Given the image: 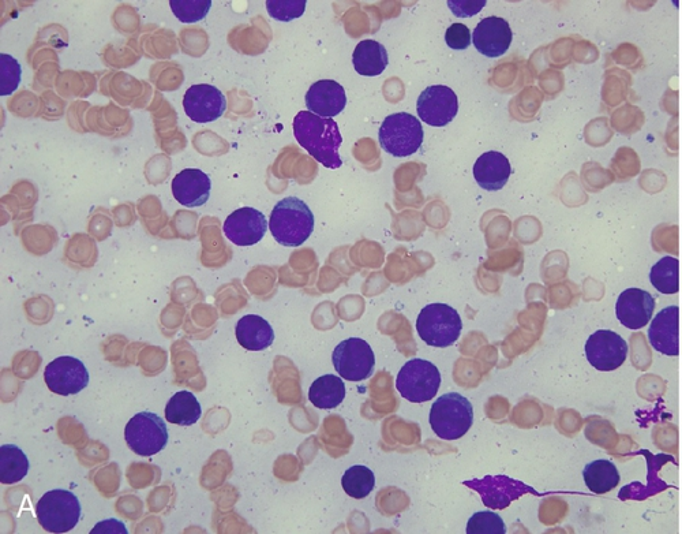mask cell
Listing matches in <instances>:
<instances>
[{
    "label": "cell",
    "instance_id": "obj_10",
    "mask_svg": "<svg viewBox=\"0 0 682 534\" xmlns=\"http://www.w3.org/2000/svg\"><path fill=\"white\" fill-rule=\"evenodd\" d=\"M464 485L477 491L481 495L483 504H485L487 509L492 510L508 509L512 502L526 494L542 496L530 485L511 479V477L504 476V474L464 481Z\"/></svg>",
    "mask_w": 682,
    "mask_h": 534
},
{
    "label": "cell",
    "instance_id": "obj_16",
    "mask_svg": "<svg viewBox=\"0 0 682 534\" xmlns=\"http://www.w3.org/2000/svg\"><path fill=\"white\" fill-rule=\"evenodd\" d=\"M655 300L646 290L622 291L616 302V315L622 326L629 330H642L654 315Z\"/></svg>",
    "mask_w": 682,
    "mask_h": 534
},
{
    "label": "cell",
    "instance_id": "obj_27",
    "mask_svg": "<svg viewBox=\"0 0 682 534\" xmlns=\"http://www.w3.org/2000/svg\"><path fill=\"white\" fill-rule=\"evenodd\" d=\"M29 472V459L24 451L14 444L0 447V483L11 485L20 483Z\"/></svg>",
    "mask_w": 682,
    "mask_h": 534
},
{
    "label": "cell",
    "instance_id": "obj_18",
    "mask_svg": "<svg viewBox=\"0 0 682 534\" xmlns=\"http://www.w3.org/2000/svg\"><path fill=\"white\" fill-rule=\"evenodd\" d=\"M211 190V178L198 168H186L172 181L174 199L186 208L202 207L209 200Z\"/></svg>",
    "mask_w": 682,
    "mask_h": 534
},
{
    "label": "cell",
    "instance_id": "obj_11",
    "mask_svg": "<svg viewBox=\"0 0 682 534\" xmlns=\"http://www.w3.org/2000/svg\"><path fill=\"white\" fill-rule=\"evenodd\" d=\"M629 346L627 341L610 330H599L588 338L586 357L592 368L601 372H612L627 361Z\"/></svg>",
    "mask_w": 682,
    "mask_h": 534
},
{
    "label": "cell",
    "instance_id": "obj_12",
    "mask_svg": "<svg viewBox=\"0 0 682 534\" xmlns=\"http://www.w3.org/2000/svg\"><path fill=\"white\" fill-rule=\"evenodd\" d=\"M89 379L91 376L84 362L70 356L56 358L47 365L44 371L47 387L51 392L62 397L81 392L88 387Z\"/></svg>",
    "mask_w": 682,
    "mask_h": 534
},
{
    "label": "cell",
    "instance_id": "obj_7",
    "mask_svg": "<svg viewBox=\"0 0 682 534\" xmlns=\"http://www.w3.org/2000/svg\"><path fill=\"white\" fill-rule=\"evenodd\" d=\"M441 382V373L433 362L414 358L400 369L396 388L408 402L425 403L436 398Z\"/></svg>",
    "mask_w": 682,
    "mask_h": 534
},
{
    "label": "cell",
    "instance_id": "obj_31",
    "mask_svg": "<svg viewBox=\"0 0 682 534\" xmlns=\"http://www.w3.org/2000/svg\"><path fill=\"white\" fill-rule=\"evenodd\" d=\"M467 534H505L507 526L494 511H481L472 515L467 524Z\"/></svg>",
    "mask_w": 682,
    "mask_h": 534
},
{
    "label": "cell",
    "instance_id": "obj_30",
    "mask_svg": "<svg viewBox=\"0 0 682 534\" xmlns=\"http://www.w3.org/2000/svg\"><path fill=\"white\" fill-rule=\"evenodd\" d=\"M172 13L183 24H194L204 20L211 10V0H171Z\"/></svg>",
    "mask_w": 682,
    "mask_h": 534
},
{
    "label": "cell",
    "instance_id": "obj_20",
    "mask_svg": "<svg viewBox=\"0 0 682 534\" xmlns=\"http://www.w3.org/2000/svg\"><path fill=\"white\" fill-rule=\"evenodd\" d=\"M475 181L487 192H497L508 184L511 177V163L504 153L490 151L479 156L472 168Z\"/></svg>",
    "mask_w": 682,
    "mask_h": 534
},
{
    "label": "cell",
    "instance_id": "obj_23",
    "mask_svg": "<svg viewBox=\"0 0 682 534\" xmlns=\"http://www.w3.org/2000/svg\"><path fill=\"white\" fill-rule=\"evenodd\" d=\"M355 72L366 77H377L387 69L388 51L376 40H363L352 54Z\"/></svg>",
    "mask_w": 682,
    "mask_h": 534
},
{
    "label": "cell",
    "instance_id": "obj_13",
    "mask_svg": "<svg viewBox=\"0 0 682 534\" xmlns=\"http://www.w3.org/2000/svg\"><path fill=\"white\" fill-rule=\"evenodd\" d=\"M419 119L433 128H444L455 119L459 111V99L451 88L433 85L418 97Z\"/></svg>",
    "mask_w": 682,
    "mask_h": 534
},
{
    "label": "cell",
    "instance_id": "obj_22",
    "mask_svg": "<svg viewBox=\"0 0 682 534\" xmlns=\"http://www.w3.org/2000/svg\"><path fill=\"white\" fill-rule=\"evenodd\" d=\"M236 339L243 349L262 351L275 342V331L271 324L258 315L243 316L235 328Z\"/></svg>",
    "mask_w": 682,
    "mask_h": 534
},
{
    "label": "cell",
    "instance_id": "obj_4",
    "mask_svg": "<svg viewBox=\"0 0 682 534\" xmlns=\"http://www.w3.org/2000/svg\"><path fill=\"white\" fill-rule=\"evenodd\" d=\"M423 137L422 123L408 112L389 115L378 132L381 148L395 158H407L417 153L422 147Z\"/></svg>",
    "mask_w": 682,
    "mask_h": 534
},
{
    "label": "cell",
    "instance_id": "obj_2",
    "mask_svg": "<svg viewBox=\"0 0 682 534\" xmlns=\"http://www.w3.org/2000/svg\"><path fill=\"white\" fill-rule=\"evenodd\" d=\"M269 230L281 246L298 248L313 234V212L305 201L298 197H287L272 209Z\"/></svg>",
    "mask_w": 682,
    "mask_h": 534
},
{
    "label": "cell",
    "instance_id": "obj_36",
    "mask_svg": "<svg viewBox=\"0 0 682 534\" xmlns=\"http://www.w3.org/2000/svg\"><path fill=\"white\" fill-rule=\"evenodd\" d=\"M92 534L96 533H122L127 534L126 526L116 519H108V521L101 522V524L93 528Z\"/></svg>",
    "mask_w": 682,
    "mask_h": 534
},
{
    "label": "cell",
    "instance_id": "obj_1",
    "mask_svg": "<svg viewBox=\"0 0 682 534\" xmlns=\"http://www.w3.org/2000/svg\"><path fill=\"white\" fill-rule=\"evenodd\" d=\"M294 136L322 166L337 170L343 164L339 153L343 137L332 118H321L310 111L298 112L294 118Z\"/></svg>",
    "mask_w": 682,
    "mask_h": 534
},
{
    "label": "cell",
    "instance_id": "obj_21",
    "mask_svg": "<svg viewBox=\"0 0 682 534\" xmlns=\"http://www.w3.org/2000/svg\"><path fill=\"white\" fill-rule=\"evenodd\" d=\"M648 339L658 353L678 356V306H667L654 317L648 328Z\"/></svg>",
    "mask_w": 682,
    "mask_h": 534
},
{
    "label": "cell",
    "instance_id": "obj_6",
    "mask_svg": "<svg viewBox=\"0 0 682 534\" xmlns=\"http://www.w3.org/2000/svg\"><path fill=\"white\" fill-rule=\"evenodd\" d=\"M37 521L50 533H67L81 519V503L73 492L54 489L47 492L36 506Z\"/></svg>",
    "mask_w": 682,
    "mask_h": 534
},
{
    "label": "cell",
    "instance_id": "obj_15",
    "mask_svg": "<svg viewBox=\"0 0 682 534\" xmlns=\"http://www.w3.org/2000/svg\"><path fill=\"white\" fill-rule=\"evenodd\" d=\"M269 223L258 209H236L224 222L223 231L236 246H253L265 237Z\"/></svg>",
    "mask_w": 682,
    "mask_h": 534
},
{
    "label": "cell",
    "instance_id": "obj_24",
    "mask_svg": "<svg viewBox=\"0 0 682 534\" xmlns=\"http://www.w3.org/2000/svg\"><path fill=\"white\" fill-rule=\"evenodd\" d=\"M344 398H346V384L339 376L324 375L318 377L309 388V401L318 409H336L343 403Z\"/></svg>",
    "mask_w": 682,
    "mask_h": 534
},
{
    "label": "cell",
    "instance_id": "obj_25",
    "mask_svg": "<svg viewBox=\"0 0 682 534\" xmlns=\"http://www.w3.org/2000/svg\"><path fill=\"white\" fill-rule=\"evenodd\" d=\"M202 416V407L196 395L189 391L176 392L166 406V418L168 423L190 427L197 424Z\"/></svg>",
    "mask_w": 682,
    "mask_h": 534
},
{
    "label": "cell",
    "instance_id": "obj_8",
    "mask_svg": "<svg viewBox=\"0 0 682 534\" xmlns=\"http://www.w3.org/2000/svg\"><path fill=\"white\" fill-rule=\"evenodd\" d=\"M127 446L140 457H152L167 447L168 429L166 421L155 413L136 414L125 428Z\"/></svg>",
    "mask_w": 682,
    "mask_h": 534
},
{
    "label": "cell",
    "instance_id": "obj_26",
    "mask_svg": "<svg viewBox=\"0 0 682 534\" xmlns=\"http://www.w3.org/2000/svg\"><path fill=\"white\" fill-rule=\"evenodd\" d=\"M583 479L588 489L594 494L603 495L613 491L620 484V473L617 466L607 459H597L588 463L583 470Z\"/></svg>",
    "mask_w": 682,
    "mask_h": 534
},
{
    "label": "cell",
    "instance_id": "obj_3",
    "mask_svg": "<svg viewBox=\"0 0 682 534\" xmlns=\"http://www.w3.org/2000/svg\"><path fill=\"white\" fill-rule=\"evenodd\" d=\"M430 427L442 440H459L474 423V407L462 394L441 395L430 409Z\"/></svg>",
    "mask_w": 682,
    "mask_h": 534
},
{
    "label": "cell",
    "instance_id": "obj_33",
    "mask_svg": "<svg viewBox=\"0 0 682 534\" xmlns=\"http://www.w3.org/2000/svg\"><path fill=\"white\" fill-rule=\"evenodd\" d=\"M266 10L273 20L290 22L305 13L306 0H266Z\"/></svg>",
    "mask_w": 682,
    "mask_h": 534
},
{
    "label": "cell",
    "instance_id": "obj_17",
    "mask_svg": "<svg viewBox=\"0 0 682 534\" xmlns=\"http://www.w3.org/2000/svg\"><path fill=\"white\" fill-rule=\"evenodd\" d=\"M513 33L509 22L500 17L483 18L475 28L472 41L482 55L498 58L511 47Z\"/></svg>",
    "mask_w": 682,
    "mask_h": 534
},
{
    "label": "cell",
    "instance_id": "obj_9",
    "mask_svg": "<svg viewBox=\"0 0 682 534\" xmlns=\"http://www.w3.org/2000/svg\"><path fill=\"white\" fill-rule=\"evenodd\" d=\"M333 365L341 379L362 382L369 379L376 368V356L369 343L361 338H350L339 343L332 354Z\"/></svg>",
    "mask_w": 682,
    "mask_h": 534
},
{
    "label": "cell",
    "instance_id": "obj_14",
    "mask_svg": "<svg viewBox=\"0 0 682 534\" xmlns=\"http://www.w3.org/2000/svg\"><path fill=\"white\" fill-rule=\"evenodd\" d=\"M187 117L196 123L215 122L227 110V99L219 88L209 84L193 85L183 97Z\"/></svg>",
    "mask_w": 682,
    "mask_h": 534
},
{
    "label": "cell",
    "instance_id": "obj_32",
    "mask_svg": "<svg viewBox=\"0 0 682 534\" xmlns=\"http://www.w3.org/2000/svg\"><path fill=\"white\" fill-rule=\"evenodd\" d=\"M22 69L20 63L11 55H0V96H9L20 85Z\"/></svg>",
    "mask_w": 682,
    "mask_h": 534
},
{
    "label": "cell",
    "instance_id": "obj_29",
    "mask_svg": "<svg viewBox=\"0 0 682 534\" xmlns=\"http://www.w3.org/2000/svg\"><path fill=\"white\" fill-rule=\"evenodd\" d=\"M678 270H680V261L676 257H663L651 268V285L662 294L678 293V289H680L678 286V280H680L678 279Z\"/></svg>",
    "mask_w": 682,
    "mask_h": 534
},
{
    "label": "cell",
    "instance_id": "obj_28",
    "mask_svg": "<svg viewBox=\"0 0 682 534\" xmlns=\"http://www.w3.org/2000/svg\"><path fill=\"white\" fill-rule=\"evenodd\" d=\"M344 492L351 498L361 500L372 494L376 487V476L363 465L352 466L341 477Z\"/></svg>",
    "mask_w": 682,
    "mask_h": 534
},
{
    "label": "cell",
    "instance_id": "obj_19",
    "mask_svg": "<svg viewBox=\"0 0 682 534\" xmlns=\"http://www.w3.org/2000/svg\"><path fill=\"white\" fill-rule=\"evenodd\" d=\"M306 106L321 118H333L343 112L347 96L339 82L320 80L314 82L306 93Z\"/></svg>",
    "mask_w": 682,
    "mask_h": 534
},
{
    "label": "cell",
    "instance_id": "obj_34",
    "mask_svg": "<svg viewBox=\"0 0 682 534\" xmlns=\"http://www.w3.org/2000/svg\"><path fill=\"white\" fill-rule=\"evenodd\" d=\"M445 41L451 50H467L472 43L471 31L464 24H452L445 33Z\"/></svg>",
    "mask_w": 682,
    "mask_h": 534
},
{
    "label": "cell",
    "instance_id": "obj_5",
    "mask_svg": "<svg viewBox=\"0 0 682 534\" xmlns=\"http://www.w3.org/2000/svg\"><path fill=\"white\" fill-rule=\"evenodd\" d=\"M462 330V317L447 304L427 305L418 315V335L426 345L445 349L460 338Z\"/></svg>",
    "mask_w": 682,
    "mask_h": 534
},
{
    "label": "cell",
    "instance_id": "obj_35",
    "mask_svg": "<svg viewBox=\"0 0 682 534\" xmlns=\"http://www.w3.org/2000/svg\"><path fill=\"white\" fill-rule=\"evenodd\" d=\"M449 9L456 17H472L486 6V0H448Z\"/></svg>",
    "mask_w": 682,
    "mask_h": 534
}]
</instances>
